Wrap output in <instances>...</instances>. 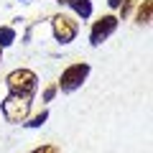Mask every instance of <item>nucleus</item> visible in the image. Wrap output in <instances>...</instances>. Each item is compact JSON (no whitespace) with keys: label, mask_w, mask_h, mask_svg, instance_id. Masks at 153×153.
Masks as SVG:
<instances>
[{"label":"nucleus","mask_w":153,"mask_h":153,"mask_svg":"<svg viewBox=\"0 0 153 153\" xmlns=\"http://www.w3.org/2000/svg\"><path fill=\"white\" fill-rule=\"evenodd\" d=\"M46 120H49V110H41V112L31 115V117H28V120L23 123V128H31V130H33V128H41Z\"/></svg>","instance_id":"nucleus-9"},{"label":"nucleus","mask_w":153,"mask_h":153,"mask_svg":"<svg viewBox=\"0 0 153 153\" xmlns=\"http://www.w3.org/2000/svg\"><path fill=\"white\" fill-rule=\"evenodd\" d=\"M31 105L33 100L18 97V94H5L3 102H0V110H3V117L13 125H23V123L31 117Z\"/></svg>","instance_id":"nucleus-2"},{"label":"nucleus","mask_w":153,"mask_h":153,"mask_svg":"<svg viewBox=\"0 0 153 153\" xmlns=\"http://www.w3.org/2000/svg\"><path fill=\"white\" fill-rule=\"evenodd\" d=\"M120 3H123V0H107V5L112 8V10H117V8H120Z\"/></svg>","instance_id":"nucleus-13"},{"label":"nucleus","mask_w":153,"mask_h":153,"mask_svg":"<svg viewBox=\"0 0 153 153\" xmlns=\"http://www.w3.org/2000/svg\"><path fill=\"white\" fill-rule=\"evenodd\" d=\"M89 71H92V66H89L87 61H76V64L66 66V69L61 71V76H59L56 89H61L64 94H71V92H76V89H82V84L87 82Z\"/></svg>","instance_id":"nucleus-3"},{"label":"nucleus","mask_w":153,"mask_h":153,"mask_svg":"<svg viewBox=\"0 0 153 153\" xmlns=\"http://www.w3.org/2000/svg\"><path fill=\"white\" fill-rule=\"evenodd\" d=\"M151 16H153V0H143L135 10V23L138 26H148L151 23Z\"/></svg>","instance_id":"nucleus-7"},{"label":"nucleus","mask_w":153,"mask_h":153,"mask_svg":"<svg viewBox=\"0 0 153 153\" xmlns=\"http://www.w3.org/2000/svg\"><path fill=\"white\" fill-rule=\"evenodd\" d=\"M16 44V28L13 26H0V51Z\"/></svg>","instance_id":"nucleus-8"},{"label":"nucleus","mask_w":153,"mask_h":153,"mask_svg":"<svg viewBox=\"0 0 153 153\" xmlns=\"http://www.w3.org/2000/svg\"><path fill=\"white\" fill-rule=\"evenodd\" d=\"M66 5L74 10V16H79L82 21H87V18H92V0H69Z\"/></svg>","instance_id":"nucleus-6"},{"label":"nucleus","mask_w":153,"mask_h":153,"mask_svg":"<svg viewBox=\"0 0 153 153\" xmlns=\"http://www.w3.org/2000/svg\"><path fill=\"white\" fill-rule=\"evenodd\" d=\"M31 153H61L59 146H54V143H44V146H36Z\"/></svg>","instance_id":"nucleus-11"},{"label":"nucleus","mask_w":153,"mask_h":153,"mask_svg":"<svg viewBox=\"0 0 153 153\" xmlns=\"http://www.w3.org/2000/svg\"><path fill=\"white\" fill-rule=\"evenodd\" d=\"M51 33H54V41L61 46L71 44L79 33V23L74 21L71 16H64V13H56L51 16Z\"/></svg>","instance_id":"nucleus-4"},{"label":"nucleus","mask_w":153,"mask_h":153,"mask_svg":"<svg viewBox=\"0 0 153 153\" xmlns=\"http://www.w3.org/2000/svg\"><path fill=\"white\" fill-rule=\"evenodd\" d=\"M21 3H28V0H21Z\"/></svg>","instance_id":"nucleus-16"},{"label":"nucleus","mask_w":153,"mask_h":153,"mask_svg":"<svg viewBox=\"0 0 153 153\" xmlns=\"http://www.w3.org/2000/svg\"><path fill=\"white\" fill-rule=\"evenodd\" d=\"M56 92H59V89H56V84H51V87L44 89V97H41V100H44V102H51V100L56 97Z\"/></svg>","instance_id":"nucleus-12"},{"label":"nucleus","mask_w":153,"mask_h":153,"mask_svg":"<svg viewBox=\"0 0 153 153\" xmlns=\"http://www.w3.org/2000/svg\"><path fill=\"white\" fill-rule=\"evenodd\" d=\"M117 26H120V21H117V16H112V13L97 18V21L92 23V28H89V44H92L94 49H97V46H102L105 41H107V38L117 31Z\"/></svg>","instance_id":"nucleus-5"},{"label":"nucleus","mask_w":153,"mask_h":153,"mask_svg":"<svg viewBox=\"0 0 153 153\" xmlns=\"http://www.w3.org/2000/svg\"><path fill=\"white\" fill-rule=\"evenodd\" d=\"M135 5H138V0H123V3H120V8H117V10H120V16H117V21H123V18H128V16H130L133 10H135Z\"/></svg>","instance_id":"nucleus-10"},{"label":"nucleus","mask_w":153,"mask_h":153,"mask_svg":"<svg viewBox=\"0 0 153 153\" xmlns=\"http://www.w3.org/2000/svg\"><path fill=\"white\" fill-rule=\"evenodd\" d=\"M0 64H3V51H0Z\"/></svg>","instance_id":"nucleus-15"},{"label":"nucleus","mask_w":153,"mask_h":153,"mask_svg":"<svg viewBox=\"0 0 153 153\" xmlns=\"http://www.w3.org/2000/svg\"><path fill=\"white\" fill-rule=\"evenodd\" d=\"M54 3H59V5H66V3H69V0H54Z\"/></svg>","instance_id":"nucleus-14"},{"label":"nucleus","mask_w":153,"mask_h":153,"mask_svg":"<svg viewBox=\"0 0 153 153\" xmlns=\"http://www.w3.org/2000/svg\"><path fill=\"white\" fill-rule=\"evenodd\" d=\"M5 87H8V94H18V97L33 100L38 92V74L33 69H26V66L13 69L5 76Z\"/></svg>","instance_id":"nucleus-1"}]
</instances>
